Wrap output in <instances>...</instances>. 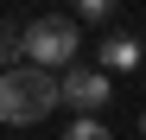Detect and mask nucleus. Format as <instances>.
<instances>
[{
    "label": "nucleus",
    "instance_id": "nucleus-1",
    "mask_svg": "<svg viewBox=\"0 0 146 140\" xmlns=\"http://www.w3.org/2000/svg\"><path fill=\"white\" fill-rule=\"evenodd\" d=\"M57 102H64V83L51 77V70H32V64L0 70V121H7V127H32V121H44Z\"/></svg>",
    "mask_w": 146,
    "mask_h": 140
},
{
    "label": "nucleus",
    "instance_id": "nucleus-4",
    "mask_svg": "<svg viewBox=\"0 0 146 140\" xmlns=\"http://www.w3.org/2000/svg\"><path fill=\"white\" fill-rule=\"evenodd\" d=\"M95 70H146V45L133 32H108L95 51Z\"/></svg>",
    "mask_w": 146,
    "mask_h": 140
},
{
    "label": "nucleus",
    "instance_id": "nucleus-8",
    "mask_svg": "<svg viewBox=\"0 0 146 140\" xmlns=\"http://www.w3.org/2000/svg\"><path fill=\"white\" fill-rule=\"evenodd\" d=\"M140 134H146V121H140Z\"/></svg>",
    "mask_w": 146,
    "mask_h": 140
},
{
    "label": "nucleus",
    "instance_id": "nucleus-6",
    "mask_svg": "<svg viewBox=\"0 0 146 140\" xmlns=\"http://www.w3.org/2000/svg\"><path fill=\"white\" fill-rule=\"evenodd\" d=\"M64 140H114V134L95 121V115H83V121H70V127H64Z\"/></svg>",
    "mask_w": 146,
    "mask_h": 140
},
{
    "label": "nucleus",
    "instance_id": "nucleus-3",
    "mask_svg": "<svg viewBox=\"0 0 146 140\" xmlns=\"http://www.w3.org/2000/svg\"><path fill=\"white\" fill-rule=\"evenodd\" d=\"M57 83H64V102H70V108H83V115H95L102 102H114V83H108V70H76V64H70Z\"/></svg>",
    "mask_w": 146,
    "mask_h": 140
},
{
    "label": "nucleus",
    "instance_id": "nucleus-5",
    "mask_svg": "<svg viewBox=\"0 0 146 140\" xmlns=\"http://www.w3.org/2000/svg\"><path fill=\"white\" fill-rule=\"evenodd\" d=\"M19 57H26V38L13 26H0V70H19Z\"/></svg>",
    "mask_w": 146,
    "mask_h": 140
},
{
    "label": "nucleus",
    "instance_id": "nucleus-7",
    "mask_svg": "<svg viewBox=\"0 0 146 140\" xmlns=\"http://www.w3.org/2000/svg\"><path fill=\"white\" fill-rule=\"evenodd\" d=\"M76 13H83V19H95V26H108V19H114L108 0H76Z\"/></svg>",
    "mask_w": 146,
    "mask_h": 140
},
{
    "label": "nucleus",
    "instance_id": "nucleus-2",
    "mask_svg": "<svg viewBox=\"0 0 146 140\" xmlns=\"http://www.w3.org/2000/svg\"><path fill=\"white\" fill-rule=\"evenodd\" d=\"M19 38H26V64H32V70H51V77H64V70H70V57L83 51L76 19H64V13H44V19H32Z\"/></svg>",
    "mask_w": 146,
    "mask_h": 140
}]
</instances>
